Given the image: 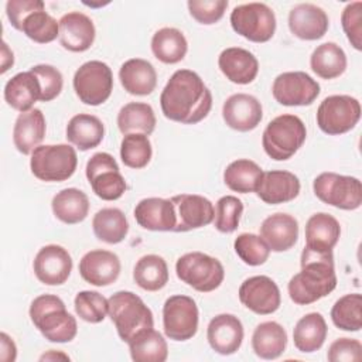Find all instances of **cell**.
<instances>
[{"instance_id":"24","label":"cell","mask_w":362,"mask_h":362,"mask_svg":"<svg viewBox=\"0 0 362 362\" xmlns=\"http://www.w3.org/2000/svg\"><path fill=\"white\" fill-rule=\"evenodd\" d=\"M341 225L327 212L311 215L305 223V246L304 249L313 253L328 255L339 240Z\"/></svg>"},{"instance_id":"37","label":"cell","mask_w":362,"mask_h":362,"mask_svg":"<svg viewBox=\"0 0 362 362\" xmlns=\"http://www.w3.org/2000/svg\"><path fill=\"white\" fill-rule=\"evenodd\" d=\"M92 229L99 240L109 245H116L123 242L127 236L129 222L122 209L102 208L93 215Z\"/></svg>"},{"instance_id":"4","label":"cell","mask_w":362,"mask_h":362,"mask_svg":"<svg viewBox=\"0 0 362 362\" xmlns=\"http://www.w3.org/2000/svg\"><path fill=\"white\" fill-rule=\"evenodd\" d=\"M109 317L123 342H130L137 334L154 327L151 310L132 291H117L109 298Z\"/></svg>"},{"instance_id":"44","label":"cell","mask_w":362,"mask_h":362,"mask_svg":"<svg viewBox=\"0 0 362 362\" xmlns=\"http://www.w3.org/2000/svg\"><path fill=\"white\" fill-rule=\"evenodd\" d=\"M153 156L148 136L141 133L126 134L120 143V158L129 168L140 170L147 167Z\"/></svg>"},{"instance_id":"49","label":"cell","mask_w":362,"mask_h":362,"mask_svg":"<svg viewBox=\"0 0 362 362\" xmlns=\"http://www.w3.org/2000/svg\"><path fill=\"white\" fill-rule=\"evenodd\" d=\"M188 11L199 24L211 25L218 23L228 7L226 0H189L187 3Z\"/></svg>"},{"instance_id":"36","label":"cell","mask_w":362,"mask_h":362,"mask_svg":"<svg viewBox=\"0 0 362 362\" xmlns=\"http://www.w3.org/2000/svg\"><path fill=\"white\" fill-rule=\"evenodd\" d=\"M346 65L348 61L345 51L331 41L318 45L310 57V66L313 72L322 79L341 76L345 72Z\"/></svg>"},{"instance_id":"51","label":"cell","mask_w":362,"mask_h":362,"mask_svg":"<svg viewBox=\"0 0 362 362\" xmlns=\"http://www.w3.org/2000/svg\"><path fill=\"white\" fill-rule=\"evenodd\" d=\"M329 362H358L362 359V344L354 338L335 339L327 352Z\"/></svg>"},{"instance_id":"19","label":"cell","mask_w":362,"mask_h":362,"mask_svg":"<svg viewBox=\"0 0 362 362\" xmlns=\"http://www.w3.org/2000/svg\"><path fill=\"white\" fill-rule=\"evenodd\" d=\"M120 269L119 256L105 249L86 252L79 262L81 277L96 287H106L115 283L120 276Z\"/></svg>"},{"instance_id":"31","label":"cell","mask_w":362,"mask_h":362,"mask_svg":"<svg viewBox=\"0 0 362 362\" xmlns=\"http://www.w3.org/2000/svg\"><path fill=\"white\" fill-rule=\"evenodd\" d=\"M105 136L102 120L89 113H78L72 116L66 124V140L81 151L98 147Z\"/></svg>"},{"instance_id":"33","label":"cell","mask_w":362,"mask_h":362,"mask_svg":"<svg viewBox=\"0 0 362 362\" xmlns=\"http://www.w3.org/2000/svg\"><path fill=\"white\" fill-rule=\"evenodd\" d=\"M287 346V332L276 321L260 322L252 335V349L262 359H277Z\"/></svg>"},{"instance_id":"8","label":"cell","mask_w":362,"mask_h":362,"mask_svg":"<svg viewBox=\"0 0 362 362\" xmlns=\"http://www.w3.org/2000/svg\"><path fill=\"white\" fill-rule=\"evenodd\" d=\"M313 189L320 201L338 209L355 211L362 205V184L356 177L321 173L314 178Z\"/></svg>"},{"instance_id":"38","label":"cell","mask_w":362,"mask_h":362,"mask_svg":"<svg viewBox=\"0 0 362 362\" xmlns=\"http://www.w3.org/2000/svg\"><path fill=\"white\" fill-rule=\"evenodd\" d=\"M156 115L153 107L144 102H130L117 113V127L120 133H141L150 136L156 129Z\"/></svg>"},{"instance_id":"6","label":"cell","mask_w":362,"mask_h":362,"mask_svg":"<svg viewBox=\"0 0 362 362\" xmlns=\"http://www.w3.org/2000/svg\"><path fill=\"white\" fill-rule=\"evenodd\" d=\"M78 165V156L69 144L38 146L30 158V168L35 178L45 182H61L71 178Z\"/></svg>"},{"instance_id":"11","label":"cell","mask_w":362,"mask_h":362,"mask_svg":"<svg viewBox=\"0 0 362 362\" xmlns=\"http://www.w3.org/2000/svg\"><path fill=\"white\" fill-rule=\"evenodd\" d=\"M229 20L233 31L252 42H267L276 31L274 11L264 3L239 4Z\"/></svg>"},{"instance_id":"14","label":"cell","mask_w":362,"mask_h":362,"mask_svg":"<svg viewBox=\"0 0 362 362\" xmlns=\"http://www.w3.org/2000/svg\"><path fill=\"white\" fill-rule=\"evenodd\" d=\"M320 92V83L303 71L283 72L272 85L273 98L283 106H310Z\"/></svg>"},{"instance_id":"25","label":"cell","mask_w":362,"mask_h":362,"mask_svg":"<svg viewBox=\"0 0 362 362\" xmlns=\"http://www.w3.org/2000/svg\"><path fill=\"white\" fill-rule=\"evenodd\" d=\"M134 219L143 229L154 232H174L175 212L171 199L150 197L139 201Z\"/></svg>"},{"instance_id":"17","label":"cell","mask_w":362,"mask_h":362,"mask_svg":"<svg viewBox=\"0 0 362 362\" xmlns=\"http://www.w3.org/2000/svg\"><path fill=\"white\" fill-rule=\"evenodd\" d=\"M35 277L45 286L64 284L72 272V257L59 245L42 246L33 262Z\"/></svg>"},{"instance_id":"15","label":"cell","mask_w":362,"mask_h":362,"mask_svg":"<svg viewBox=\"0 0 362 362\" xmlns=\"http://www.w3.org/2000/svg\"><path fill=\"white\" fill-rule=\"evenodd\" d=\"M239 300L250 311L259 315L273 314L279 310L281 296L277 284L267 276H252L239 287Z\"/></svg>"},{"instance_id":"34","label":"cell","mask_w":362,"mask_h":362,"mask_svg":"<svg viewBox=\"0 0 362 362\" xmlns=\"http://www.w3.org/2000/svg\"><path fill=\"white\" fill-rule=\"evenodd\" d=\"M51 208L57 219L66 225H75L86 219L89 198L78 188H65L54 195Z\"/></svg>"},{"instance_id":"48","label":"cell","mask_w":362,"mask_h":362,"mask_svg":"<svg viewBox=\"0 0 362 362\" xmlns=\"http://www.w3.org/2000/svg\"><path fill=\"white\" fill-rule=\"evenodd\" d=\"M30 71L37 76L40 82L41 102H51L57 96H59L64 86V78L59 69L48 64H38L31 66Z\"/></svg>"},{"instance_id":"1","label":"cell","mask_w":362,"mask_h":362,"mask_svg":"<svg viewBox=\"0 0 362 362\" xmlns=\"http://www.w3.org/2000/svg\"><path fill=\"white\" fill-rule=\"evenodd\" d=\"M163 115L177 123L195 124L212 109V93L191 69L175 71L160 95Z\"/></svg>"},{"instance_id":"40","label":"cell","mask_w":362,"mask_h":362,"mask_svg":"<svg viewBox=\"0 0 362 362\" xmlns=\"http://www.w3.org/2000/svg\"><path fill=\"white\" fill-rule=\"evenodd\" d=\"M263 170L259 164L249 158H238L232 161L223 171V182L230 191L239 194L256 192Z\"/></svg>"},{"instance_id":"26","label":"cell","mask_w":362,"mask_h":362,"mask_svg":"<svg viewBox=\"0 0 362 362\" xmlns=\"http://www.w3.org/2000/svg\"><path fill=\"white\" fill-rule=\"evenodd\" d=\"M218 66L226 79L238 85L253 82L259 74L257 58L240 47L225 48L218 57Z\"/></svg>"},{"instance_id":"55","label":"cell","mask_w":362,"mask_h":362,"mask_svg":"<svg viewBox=\"0 0 362 362\" xmlns=\"http://www.w3.org/2000/svg\"><path fill=\"white\" fill-rule=\"evenodd\" d=\"M54 359H65V361H69V356L62 354V352H55L54 349L48 351L47 354L41 355L40 356V361H54Z\"/></svg>"},{"instance_id":"50","label":"cell","mask_w":362,"mask_h":362,"mask_svg":"<svg viewBox=\"0 0 362 362\" xmlns=\"http://www.w3.org/2000/svg\"><path fill=\"white\" fill-rule=\"evenodd\" d=\"M342 30L351 42V45L356 49H362V3L354 1L345 6L341 14Z\"/></svg>"},{"instance_id":"53","label":"cell","mask_w":362,"mask_h":362,"mask_svg":"<svg viewBox=\"0 0 362 362\" xmlns=\"http://www.w3.org/2000/svg\"><path fill=\"white\" fill-rule=\"evenodd\" d=\"M0 359L3 362H14L17 358V346L11 337L6 332L0 334Z\"/></svg>"},{"instance_id":"9","label":"cell","mask_w":362,"mask_h":362,"mask_svg":"<svg viewBox=\"0 0 362 362\" xmlns=\"http://www.w3.org/2000/svg\"><path fill=\"white\" fill-rule=\"evenodd\" d=\"M74 90L79 100L89 106L105 103L113 90V74L106 62L92 59L82 64L74 74Z\"/></svg>"},{"instance_id":"3","label":"cell","mask_w":362,"mask_h":362,"mask_svg":"<svg viewBox=\"0 0 362 362\" xmlns=\"http://www.w3.org/2000/svg\"><path fill=\"white\" fill-rule=\"evenodd\" d=\"M34 327L49 342H71L78 334V324L72 314L66 311L65 303L54 294L35 297L28 310Z\"/></svg>"},{"instance_id":"29","label":"cell","mask_w":362,"mask_h":362,"mask_svg":"<svg viewBox=\"0 0 362 362\" xmlns=\"http://www.w3.org/2000/svg\"><path fill=\"white\" fill-rule=\"evenodd\" d=\"M119 79L124 90L134 96H147L157 86V72L153 64L143 58H130L123 62Z\"/></svg>"},{"instance_id":"23","label":"cell","mask_w":362,"mask_h":362,"mask_svg":"<svg viewBox=\"0 0 362 362\" xmlns=\"http://www.w3.org/2000/svg\"><path fill=\"white\" fill-rule=\"evenodd\" d=\"M96 37L90 17L81 11H71L59 18V42L71 52L88 51Z\"/></svg>"},{"instance_id":"52","label":"cell","mask_w":362,"mask_h":362,"mask_svg":"<svg viewBox=\"0 0 362 362\" xmlns=\"http://www.w3.org/2000/svg\"><path fill=\"white\" fill-rule=\"evenodd\" d=\"M41 8H45V4L41 0H8L6 3V16L10 24L20 31L24 18Z\"/></svg>"},{"instance_id":"30","label":"cell","mask_w":362,"mask_h":362,"mask_svg":"<svg viewBox=\"0 0 362 362\" xmlns=\"http://www.w3.org/2000/svg\"><path fill=\"white\" fill-rule=\"evenodd\" d=\"M40 96V82L31 71L16 74L4 86V100L20 113L31 110Z\"/></svg>"},{"instance_id":"22","label":"cell","mask_w":362,"mask_h":362,"mask_svg":"<svg viewBox=\"0 0 362 362\" xmlns=\"http://www.w3.org/2000/svg\"><path fill=\"white\" fill-rule=\"evenodd\" d=\"M300 188V180L293 173L286 170H272L263 171L256 194L263 202L269 205H279L297 198Z\"/></svg>"},{"instance_id":"5","label":"cell","mask_w":362,"mask_h":362,"mask_svg":"<svg viewBox=\"0 0 362 362\" xmlns=\"http://www.w3.org/2000/svg\"><path fill=\"white\" fill-rule=\"evenodd\" d=\"M307 139L304 122L296 115H280L270 120L262 136L264 153L276 161L291 158Z\"/></svg>"},{"instance_id":"32","label":"cell","mask_w":362,"mask_h":362,"mask_svg":"<svg viewBox=\"0 0 362 362\" xmlns=\"http://www.w3.org/2000/svg\"><path fill=\"white\" fill-rule=\"evenodd\" d=\"M327 332L325 318L320 313H308L297 321L293 329L294 346L303 354L315 352L324 345Z\"/></svg>"},{"instance_id":"10","label":"cell","mask_w":362,"mask_h":362,"mask_svg":"<svg viewBox=\"0 0 362 362\" xmlns=\"http://www.w3.org/2000/svg\"><path fill=\"white\" fill-rule=\"evenodd\" d=\"M361 119V103L349 95L327 96L318 106L315 120L321 132L339 136L352 130Z\"/></svg>"},{"instance_id":"41","label":"cell","mask_w":362,"mask_h":362,"mask_svg":"<svg viewBox=\"0 0 362 362\" xmlns=\"http://www.w3.org/2000/svg\"><path fill=\"white\" fill-rule=\"evenodd\" d=\"M130 356L136 362H164L168 358V345L154 328L137 334L129 342Z\"/></svg>"},{"instance_id":"42","label":"cell","mask_w":362,"mask_h":362,"mask_svg":"<svg viewBox=\"0 0 362 362\" xmlns=\"http://www.w3.org/2000/svg\"><path fill=\"white\" fill-rule=\"evenodd\" d=\"M331 320L342 331H359L362 328V296L351 293L339 297L331 308Z\"/></svg>"},{"instance_id":"7","label":"cell","mask_w":362,"mask_h":362,"mask_svg":"<svg viewBox=\"0 0 362 362\" xmlns=\"http://www.w3.org/2000/svg\"><path fill=\"white\" fill-rule=\"evenodd\" d=\"M175 273L182 283L199 293L216 290L225 279L222 263L202 252H189L178 257Z\"/></svg>"},{"instance_id":"21","label":"cell","mask_w":362,"mask_h":362,"mask_svg":"<svg viewBox=\"0 0 362 362\" xmlns=\"http://www.w3.org/2000/svg\"><path fill=\"white\" fill-rule=\"evenodd\" d=\"M329 27L327 13L311 3H300L288 13V28L293 35L304 41L322 38Z\"/></svg>"},{"instance_id":"12","label":"cell","mask_w":362,"mask_h":362,"mask_svg":"<svg viewBox=\"0 0 362 362\" xmlns=\"http://www.w3.org/2000/svg\"><path fill=\"white\" fill-rule=\"evenodd\" d=\"M85 174L95 195L103 201H116L127 189L124 177L109 153H95L86 163Z\"/></svg>"},{"instance_id":"39","label":"cell","mask_w":362,"mask_h":362,"mask_svg":"<svg viewBox=\"0 0 362 362\" xmlns=\"http://www.w3.org/2000/svg\"><path fill=\"white\" fill-rule=\"evenodd\" d=\"M168 266L158 255L141 256L133 269L134 283L146 291H158L168 283Z\"/></svg>"},{"instance_id":"43","label":"cell","mask_w":362,"mask_h":362,"mask_svg":"<svg viewBox=\"0 0 362 362\" xmlns=\"http://www.w3.org/2000/svg\"><path fill=\"white\" fill-rule=\"evenodd\" d=\"M20 31L34 42L48 44L59 37V21L48 14L45 8H41L24 18Z\"/></svg>"},{"instance_id":"46","label":"cell","mask_w":362,"mask_h":362,"mask_svg":"<svg viewBox=\"0 0 362 362\" xmlns=\"http://www.w3.org/2000/svg\"><path fill=\"white\" fill-rule=\"evenodd\" d=\"M233 249L239 259L249 266H260L266 263L270 255L267 243L260 235L255 233H240L233 242Z\"/></svg>"},{"instance_id":"35","label":"cell","mask_w":362,"mask_h":362,"mask_svg":"<svg viewBox=\"0 0 362 362\" xmlns=\"http://www.w3.org/2000/svg\"><path fill=\"white\" fill-rule=\"evenodd\" d=\"M188 42L182 31L174 27H163L153 34L151 52L163 64H177L184 59Z\"/></svg>"},{"instance_id":"45","label":"cell","mask_w":362,"mask_h":362,"mask_svg":"<svg viewBox=\"0 0 362 362\" xmlns=\"http://www.w3.org/2000/svg\"><path fill=\"white\" fill-rule=\"evenodd\" d=\"M74 307L81 320L90 324H98L106 318L109 301L98 291L83 290L75 296Z\"/></svg>"},{"instance_id":"20","label":"cell","mask_w":362,"mask_h":362,"mask_svg":"<svg viewBox=\"0 0 362 362\" xmlns=\"http://www.w3.org/2000/svg\"><path fill=\"white\" fill-rule=\"evenodd\" d=\"M243 325L233 314L215 315L206 328L209 346L219 355H232L238 352L243 342Z\"/></svg>"},{"instance_id":"16","label":"cell","mask_w":362,"mask_h":362,"mask_svg":"<svg viewBox=\"0 0 362 362\" xmlns=\"http://www.w3.org/2000/svg\"><path fill=\"white\" fill-rule=\"evenodd\" d=\"M175 212L174 232H188L209 225L215 218L214 204L198 194H180L170 198Z\"/></svg>"},{"instance_id":"2","label":"cell","mask_w":362,"mask_h":362,"mask_svg":"<svg viewBox=\"0 0 362 362\" xmlns=\"http://www.w3.org/2000/svg\"><path fill=\"white\" fill-rule=\"evenodd\" d=\"M301 270L294 274L288 284V296L294 304H313L328 296L337 287L334 255L301 252Z\"/></svg>"},{"instance_id":"13","label":"cell","mask_w":362,"mask_h":362,"mask_svg":"<svg viewBox=\"0 0 362 362\" xmlns=\"http://www.w3.org/2000/svg\"><path fill=\"white\" fill-rule=\"evenodd\" d=\"M199 311L197 303L184 294H175L165 300L163 305V328L167 338L173 341H187L198 331Z\"/></svg>"},{"instance_id":"18","label":"cell","mask_w":362,"mask_h":362,"mask_svg":"<svg viewBox=\"0 0 362 362\" xmlns=\"http://www.w3.org/2000/svg\"><path fill=\"white\" fill-rule=\"evenodd\" d=\"M222 117L226 126L236 132H250L263 119L262 103L249 93H233L222 106Z\"/></svg>"},{"instance_id":"54","label":"cell","mask_w":362,"mask_h":362,"mask_svg":"<svg viewBox=\"0 0 362 362\" xmlns=\"http://www.w3.org/2000/svg\"><path fill=\"white\" fill-rule=\"evenodd\" d=\"M14 64V55H13V51L8 48L7 42L3 41L1 42V69L0 72L4 74L7 69H10Z\"/></svg>"},{"instance_id":"28","label":"cell","mask_w":362,"mask_h":362,"mask_svg":"<svg viewBox=\"0 0 362 362\" xmlns=\"http://www.w3.org/2000/svg\"><path fill=\"white\" fill-rule=\"evenodd\" d=\"M45 132L47 123L40 109L33 107L28 112L20 113L13 127L14 147L24 156L31 154L44 140Z\"/></svg>"},{"instance_id":"27","label":"cell","mask_w":362,"mask_h":362,"mask_svg":"<svg viewBox=\"0 0 362 362\" xmlns=\"http://www.w3.org/2000/svg\"><path fill=\"white\" fill-rule=\"evenodd\" d=\"M260 236L267 243L270 252H286L297 243L298 222L290 214L276 212L262 222Z\"/></svg>"},{"instance_id":"47","label":"cell","mask_w":362,"mask_h":362,"mask_svg":"<svg viewBox=\"0 0 362 362\" xmlns=\"http://www.w3.org/2000/svg\"><path fill=\"white\" fill-rule=\"evenodd\" d=\"M243 212L242 201L235 195L221 197L215 205V228L221 233H232L238 229Z\"/></svg>"}]
</instances>
